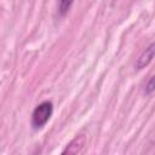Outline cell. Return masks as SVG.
Here are the masks:
<instances>
[{"label": "cell", "mask_w": 155, "mask_h": 155, "mask_svg": "<svg viewBox=\"0 0 155 155\" xmlns=\"http://www.w3.org/2000/svg\"><path fill=\"white\" fill-rule=\"evenodd\" d=\"M153 91H155V75H153V76L149 79V81L147 82L145 88H144L145 94H150Z\"/></svg>", "instance_id": "cell-5"}, {"label": "cell", "mask_w": 155, "mask_h": 155, "mask_svg": "<svg viewBox=\"0 0 155 155\" xmlns=\"http://www.w3.org/2000/svg\"><path fill=\"white\" fill-rule=\"evenodd\" d=\"M155 58V41L151 42L140 54L139 57L137 58L136 63H134V67L137 70H140L143 68H145L147 65L150 64V62Z\"/></svg>", "instance_id": "cell-2"}, {"label": "cell", "mask_w": 155, "mask_h": 155, "mask_svg": "<svg viewBox=\"0 0 155 155\" xmlns=\"http://www.w3.org/2000/svg\"><path fill=\"white\" fill-rule=\"evenodd\" d=\"M85 147V136H78L75 137L63 150V154H78L81 153L82 148Z\"/></svg>", "instance_id": "cell-3"}, {"label": "cell", "mask_w": 155, "mask_h": 155, "mask_svg": "<svg viewBox=\"0 0 155 155\" xmlns=\"http://www.w3.org/2000/svg\"><path fill=\"white\" fill-rule=\"evenodd\" d=\"M53 114V104L50 101H44L36 105L31 114V126L34 130L42 128Z\"/></svg>", "instance_id": "cell-1"}, {"label": "cell", "mask_w": 155, "mask_h": 155, "mask_svg": "<svg viewBox=\"0 0 155 155\" xmlns=\"http://www.w3.org/2000/svg\"><path fill=\"white\" fill-rule=\"evenodd\" d=\"M73 2L74 0H58V15L61 17H64L69 12Z\"/></svg>", "instance_id": "cell-4"}]
</instances>
